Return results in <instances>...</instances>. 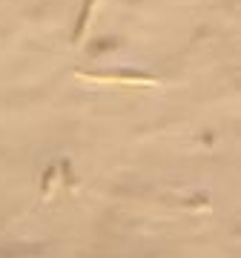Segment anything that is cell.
<instances>
[{"label": "cell", "mask_w": 241, "mask_h": 258, "mask_svg": "<svg viewBox=\"0 0 241 258\" xmlns=\"http://www.w3.org/2000/svg\"><path fill=\"white\" fill-rule=\"evenodd\" d=\"M75 78L89 83H124V86H155L158 78L149 72H135V69H101V72H86V69H75Z\"/></svg>", "instance_id": "1"}, {"label": "cell", "mask_w": 241, "mask_h": 258, "mask_svg": "<svg viewBox=\"0 0 241 258\" xmlns=\"http://www.w3.org/2000/svg\"><path fill=\"white\" fill-rule=\"evenodd\" d=\"M95 3L98 0H84V6H81V15H78V23H75V43L78 40H84L86 35V26H89V20H92V12H95Z\"/></svg>", "instance_id": "2"}]
</instances>
